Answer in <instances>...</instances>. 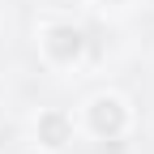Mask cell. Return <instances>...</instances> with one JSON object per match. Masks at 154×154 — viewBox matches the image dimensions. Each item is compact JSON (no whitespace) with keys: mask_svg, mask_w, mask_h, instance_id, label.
Instances as JSON below:
<instances>
[{"mask_svg":"<svg viewBox=\"0 0 154 154\" xmlns=\"http://www.w3.org/2000/svg\"><path fill=\"white\" fill-rule=\"evenodd\" d=\"M47 51L56 56V60H73L77 51H82V30H73V26H56L47 34Z\"/></svg>","mask_w":154,"mask_h":154,"instance_id":"cell-2","label":"cell"},{"mask_svg":"<svg viewBox=\"0 0 154 154\" xmlns=\"http://www.w3.org/2000/svg\"><path fill=\"white\" fill-rule=\"evenodd\" d=\"M90 124L99 137H120V128H124V107L116 103V99H99L90 107Z\"/></svg>","mask_w":154,"mask_h":154,"instance_id":"cell-1","label":"cell"},{"mask_svg":"<svg viewBox=\"0 0 154 154\" xmlns=\"http://www.w3.org/2000/svg\"><path fill=\"white\" fill-rule=\"evenodd\" d=\"M38 133H43V141H47V146H64V141H69V120H64L60 111H51V116H43Z\"/></svg>","mask_w":154,"mask_h":154,"instance_id":"cell-3","label":"cell"}]
</instances>
